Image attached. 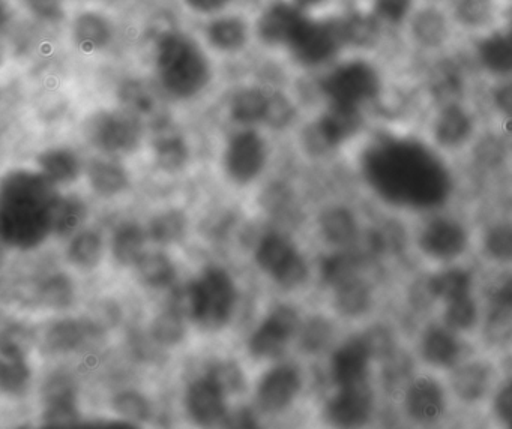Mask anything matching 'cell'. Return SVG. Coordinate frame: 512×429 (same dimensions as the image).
<instances>
[{
    "mask_svg": "<svg viewBox=\"0 0 512 429\" xmlns=\"http://www.w3.org/2000/svg\"><path fill=\"white\" fill-rule=\"evenodd\" d=\"M265 162V141L254 131L236 134L224 153L227 174L238 183H248L256 179L265 167Z\"/></svg>",
    "mask_w": 512,
    "mask_h": 429,
    "instance_id": "cell-12",
    "label": "cell"
},
{
    "mask_svg": "<svg viewBox=\"0 0 512 429\" xmlns=\"http://www.w3.org/2000/svg\"><path fill=\"white\" fill-rule=\"evenodd\" d=\"M113 38L110 21L98 12H82L73 23V41L86 53L104 50Z\"/></svg>",
    "mask_w": 512,
    "mask_h": 429,
    "instance_id": "cell-24",
    "label": "cell"
},
{
    "mask_svg": "<svg viewBox=\"0 0 512 429\" xmlns=\"http://www.w3.org/2000/svg\"><path fill=\"white\" fill-rule=\"evenodd\" d=\"M25 2L28 8L43 20L58 21L64 17L62 0H25Z\"/></svg>",
    "mask_w": 512,
    "mask_h": 429,
    "instance_id": "cell-56",
    "label": "cell"
},
{
    "mask_svg": "<svg viewBox=\"0 0 512 429\" xmlns=\"http://www.w3.org/2000/svg\"><path fill=\"white\" fill-rule=\"evenodd\" d=\"M371 300L370 287L359 276L335 288V308L344 317H361L370 309Z\"/></svg>",
    "mask_w": 512,
    "mask_h": 429,
    "instance_id": "cell-32",
    "label": "cell"
},
{
    "mask_svg": "<svg viewBox=\"0 0 512 429\" xmlns=\"http://www.w3.org/2000/svg\"><path fill=\"white\" fill-rule=\"evenodd\" d=\"M362 338L367 342L371 354L376 359L391 357L392 350H394V339H392L391 332L385 327L374 326L373 329L365 332Z\"/></svg>",
    "mask_w": 512,
    "mask_h": 429,
    "instance_id": "cell-53",
    "label": "cell"
},
{
    "mask_svg": "<svg viewBox=\"0 0 512 429\" xmlns=\"http://www.w3.org/2000/svg\"><path fill=\"white\" fill-rule=\"evenodd\" d=\"M286 47L293 59L305 68L331 63L346 47L341 18L320 20L305 15Z\"/></svg>",
    "mask_w": 512,
    "mask_h": 429,
    "instance_id": "cell-5",
    "label": "cell"
},
{
    "mask_svg": "<svg viewBox=\"0 0 512 429\" xmlns=\"http://www.w3.org/2000/svg\"><path fill=\"white\" fill-rule=\"evenodd\" d=\"M124 110L136 117L140 123H152L155 128L167 123L163 102L155 90L142 81L130 80L122 84L119 90Z\"/></svg>",
    "mask_w": 512,
    "mask_h": 429,
    "instance_id": "cell-21",
    "label": "cell"
},
{
    "mask_svg": "<svg viewBox=\"0 0 512 429\" xmlns=\"http://www.w3.org/2000/svg\"><path fill=\"white\" fill-rule=\"evenodd\" d=\"M490 383V366L484 362H470L460 366L451 380L455 395L466 402H476L484 398L490 389Z\"/></svg>",
    "mask_w": 512,
    "mask_h": 429,
    "instance_id": "cell-28",
    "label": "cell"
},
{
    "mask_svg": "<svg viewBox=\"0 0 512 429\" xmlns=\"http://www.w3.org/2000/svg\"><path fill=\"white\" fill-rule=\"evenodd\" d=\"M457 29L448 6L419 3L403 30L410 44L424 53H442L449 47Z\"/></svg>",
    "mask_w": 512,
    "mask_h": 429,
    "instance_id": "cell-7",
    "label": "cell"
},
{
    "mask_svg": "<svg viewBox=\"0 0 512 429\" xmlns=\"http://www.w3.org/2000/svg\"><path fill=\"white\" fill-rule=\"evenodd\" d=\"M461 345L449 327L433 326L421 339V354L425 362L439 368L454 365L460 357Z\"/></svg>",
    "mask_w": 512,
    "mask_h": 429,
    "instance_id": "cell-25",
    "label": "cell"
},
{
    "mask_svg": "<svg viewBox=\"0 0 512 429\" xmlns=\"http://www.w3.org/2000/svg\"><path fill=\"white\" fill-rule=\"evenodd\" d=\"M332 338V326L325 318H314L302 332V347L311 353L323 350Z\"/></svg>",
    "mask_w": 512,
    "mask_h": 429,
    "instance_id": "cell-51",
    "label": "cell"
},
{
    "mask_svg": "<svg viewBox=\"0 0 512 429\" xmlns=\"http://www.w3.org/2000/svg\"><path fill=\"white\" fill-rule=\"evenodd\" d=\"M41 173L53 183L74 182L80 173V162L73 152L67 149H50L38 156Z\"/></svg>",
    "mask_w": 512,
    "mask_h": 429,
    "instance_id": "cell-33",
    "label": "cell"
},
{
    "mask_svg": "<svg viewBox=\"0 0 512 429\" xmlns=\"http://www.w3.org/2000/svg\"><path fill=\"white\" fill-rule=\"evenodd\" d=\"M494 410L506 425L512 426V381L506 383L494 399Z\"/></svg>",
    "mask_w": 512,
    "mask_h": 429,
    "instance_id": "cell-58",
    "label": "cell"
},
{
    "mask_svg": "<svg viewBox=\"0 0 512 429\" xmlns=\"http://www.w3.org/2000/svg\"><path fill=\"white\" fill-rule=\"evenodd\" d=\"M86 206L76 197L61 198L56 200L52 212V231L68 234L79 227L85 219Z\"/></svg>",
    "mask_w": 512,
    "mask_h": 429,
    "instance_id": "cell-40",
    "label": "cell"
},
{
    "mask_svg": "<svg viewBox=\"0 0 512 429\" xmlns=\"http://www.w3.org/2000/svg\"><path fill=\"white\" fill-rule=\"evenodd\" d=\"M41 300L53 309H65L73 303L74 288L64 275L52 276L41 287Z\"/></svg>",
    "mask_w": 512,
    "mask_h": 429,
    "instance_id": "cell-46",
    "label": "cell"
},
{
    "mask_svg": "<svg viewBox=\"0 0 512 429\" xmlns=\"http://www.w3.org/2000/svg\"><path fill=\"white\" fill-rule=\"evenodd\" d=\"M305 9L295 2H277L263 9L257 18L256 33L263 44L287 45L296 27L304 20Z\"/></svg>",
    "mask_w": 512,
    "mask_h": 429,
    "instance_id": "cell-16",
    "label": "cell"
},
{
    "mask_svg": "<svg viewBox=\"0 0 512 429\" xmlns=\"http://www.w3.org/2000/svg\"><path fill=\"white\" fill-rule=\"evenodd\" d=\"M185 233V216L181 212L164 213L152 221L151 234L157 242L172 243L181 239Z\"/></svg>",
    "mask_w": 512,
    "mask_h": 429,
    "instance_id": "cell-47",
    "label": "cell"
},
{
    "mask_svg": "<svg viewBox=\"0 0 512 429\" xmlns=\"http://www.w3.org/2000/svg\"><path fill=\"white\" fill-rule=\"evenodd\" d=\"M473 59L493 77H512V8L505 9L490 29L475 36Z\"/></svg>",
    "mask_w": 512,
    "mask_h": 429,
    "instance_id": "cell-9",
    "label": "cell"
},
{
    "mask_svg": "<svg viewBox=\"0 0 512 429\" xmlns=\"http://www.w3.org/2000/svg\"><path fill=\"white\" fill-rule=\"evenodd\" d=\"M143 125L127 111H100L86 123L92 144L107 153H128L139 147Z\"/></svg>",
    "mask_w": 512,
    "mask_h": 429,
    "instance_id": "cell-8",
    "label": "cell"
},
{
    "mask_svg": "<svg viewBox=\"0 0 512 429\" xmlns=\"http://www.w3.org/2000/svg\"><path fill=\"white\" fill-rule=\"evenodd\" d=\"M362 125V110L329 104L328 110L305 132V143L314 152L335 149L355 137Z\"/></svg>",
    "mask_w": 512,
    "mask_h": 429,
    "instance_id": "cell-10",
    "label": "cell"
},
{
    "mask_svg": "<svg viewBox=\"0 0 512 429\" xmlns=\"http://www.w3.org/2000/svg\"><path fill=\"white\" fill-rule=\"evenodd\" d=\"M485 254L499 263L512 261V224L500 222L485 233Z\"/></svg>",
    "mask_w": 512,
    "mask_h": 429,
    "instance_id": "cell-43",
    "label": "cell"
},
{
    "mask_svg": "<svg viewBox=\"0 0 512 429\" xmlns=\"http://www.w3.org/2000/svg\"><path fill=\"white\" fill-rule=\"evenodd\" d=\"M223 387L212 377L191 384L187 392V407L191 417L202 425L218 422L226 413Z\"/></svg>",
    "mask_w": 512,
    "mask_h": 429,
    "instance_id": "cell-22",
    "label": "cell"
},
{
    "mask_svg": "<svg viewBox=\"0 0 512 429\" xmlns=\"http://www.w3.org/2000/svg\"><path fill=\"white\" fill-rule=\"evenodd\" d=\"M404 408L418 422H434L445 411V392L433 378H416L406 389Z\"/></svg>",
    "mask_w": 512,
    "mask_h": 429,
    "instance_id": "cell-20",
    "label": "cell"
},
{
    "mask_svg": "<svg viewBox=\"0 0 512 429\" xmlns=\"http://www.w3.org/2000/svg\"><path fill=\"white\" fill-rule=\"evenodd\" d=\"M448 9L457 27L472 30L475 36L490 29L502 14L491 0H454Z\"/></svg>",
    "mask_w": 512,
    "mask_h": 429,
    "instance_id": "cell-26",
    "label": "cell"
},
{
    "mask_svg": "<svg viewBox=\"0 0 512 429\" xmlns=\"http://www.w3.org/2000/svg\"><path fill=\"white\" fill-rule=\"evenodd\" d=\"M191 317L205 329H220L232 317L236 288L221 269L206 270L205 275L187 291Z\"/></svg>",
    "mask_w": 512,
    "mask_h": 429,
    "instance_id": "cell-6",
    "label": "cell"
},
{
    "mask_svg": "<svg viewBox=\"0 0 512 429\" xmlns=\"http://www.w3.org/2000/svg\"><path fill=\"white\" fill-rule=\"evenodd\" d=\"M365 180L388 203L430 209L449 197L452 177L437 152L416 138H377L362 156Z\"/></svg>",
    "mask_w": 512,
    "mask_h": 429,
    "instance_id": "cell-1",
    "label": "cell"
},
{
    "mask_svg": "<svg viewBox=\"0 0 512 429\" xmlns=\"http://www.w3.org/2000/svg\"><path fill=\"white\" fill-rule=\"evenodd\" d=\"M296 5L301 6L302 9H313L317 6H322L326 0H293Z\"/></svg>",
    "mask_w": 512,
    "mask_h": 429,
    "instance_id": "cell-62",
    "label": "cell"
},
{
    "mask_svg": "<svg viewBox=\"0 0 512 429\" xmlns=\"http://www.w3.org/2000/svg\"><path fill=\"white\" fill-rule=\"evenodd\" d=\"M299 326L298 314L290 306H278L250 339L251 354L262 359L280 356Z\"/></svg>",
    "mask_w": 512,
    "mask_h": 429,
    "instance_id": "cell-14",
    "label": "cell"
},
{
    "mask_svg": "<svg viewBox=\"0 0 512 429\" xmlns=\"http://www.w3.org/2000/svg\"><path fill=\"white\" fill-rule=\"evenodd\" d=\"M485 341L494 347H503L512 341V311L503 306L496 308L488 314L484 327Z\"/></svg>",
    "mask_w": 512,
    "mask_h": 429,
    "instance_id": "cell-44",
    "label": "cell"
},
{
    "mask_svg": "<svg viewBox=\"0 0 512 429\" xmlns=\"http://www.w3.org/2000/svg\"><path fill=\"white\" fill-rule=\"evenodd\" d=\"M154 141L155 158L158 167L166 171H178L188 159V147L179 132L170 128L169 123L158 126Z\"/></svg>",
    "mask_w": 512,
    "mask_h": 429,
    "instance_id": "cell-29",
    "label": "cell"
},
{
    "mask_svg": "<svg viewBox=\"0 0 512 429\" xmlns=\"http://www.w3.org/2000/svg\"><path fill=\"white\" fill-rule=\"evenodd\" d=\"M373 359L370 348L362 336L344 342L331 360L332 378L338 387L367 380L368 365Z\"/></svg>",
    "mask_w": 512,
    "mask_h": 429,
    "instance_id": "cell-19",
    "label": "cell"
},
{
    "mask_svg": "<svg viewBox=\"0 0 512 429\" xmlns=\"http://www.w3.org/2000/svg\"><path fill=\"white\" fill-rule=\"evenodd\" d=\"M301 390V377L293 366L283 365L269 371L259 384L260 407L277 413L284 410Z\"/></svg>",
    "mask_w": 512,
    "mask_h": 429,
    "instance_id": "cell-18",
    "label": "cell"
},
{
    "mask_svg": "<svg viewBox=\"0 0 512 429\" xmlns=\"http://www.w3.org/2000/svg\"><path fill=\"white\" fill-rule=\"evenodd\" d=\"M209 377L214 378L224 392H238L244 387V377H242L241 369L233 363H224V365L215 366Z\"/></svg>",
    "mask_w": 512,
    "mask_h": 429,
    "instance_id": "cell-55",
    "label": "cell"
},
{
    "mask_svg": "<svg viewBox=\"0 0 512 429\" xmlns=\"http://www.w3.org/2000/svg\"><path fill=\"white\" fill-rule=\"evenodd\" d=\"M158 78L169 95L190 99L199 95L212 77L211 62L191 36L169 32L157 44Z\"/></svg>",
    "mask_w": 512,
    "mask_h": 429,
    "instance_id": "cell-3",
    "label": "cell"
},
{
    "mask_svg": "<svg viewBox=\"0 0 512 429\" xmlns=\"http://www.w3.org/2000/svg\"><path fill=\"white\" fill-rule=\"evenodd\" d=\"M185 5L193 12L202 15L217 14L223 11L232 0H184Z\"/></svg>",
    "mask_w": 512,
    "mask_h": 429,
    "instance_id": "cell-60",
    "label": "cell"
},
{
    "mask_svg": "<svg viewBox=\"0 0 512 429\" xmlns=\"http://www.w3.org/2000/svg\"><path fill=\"white\" fill-rule=\"evenodd\" d=\"M145 234L136 224H125L116 231L113 239V255L116 260L125 266L137 264L143 257Z\"/></svg>",
    "mask_w": 512,
    "mask_h": 429,
    "instance_id": "cell-37",
    "label": "cell"
},
{
    "mask_svg": "<svg viewBox=\"0 0 512 429\" xmlns=\"http://www.w3.org/2000/svg\"><path fill=\"white\" fill-rule=\"evenodd\" d=\"M89 182L101 195H115L128 185L127 173L121 165L112 161L95 159L88 168Z\"/></svg>",
    "mask_w": 512,
    "mask_h": 429,
    "instance_id": "cell-35",
    "label": "cell"
},
{
    "mask_svg": "<svg viewBox=\"0 0 512 429\" xmlns=\"http://www.w3.org/2000/svg\"><path fill=\"white\" fill-rule=\"evenodd\" d=\"M86 326L74 320L59 321L50 327L46 342L50 350L71 351L79 348L86 338Z\"/></svg>",
    "mask_w": 512,
    "mask_h": 429,
    "instance_id": "cell-39",
    "label": "cell"
},
{
    "mask_svg": "<svg viewBox=\"0 0 512 429\" xmlns=\"http://www.w3.org/2000/svg\"><path fill=\"white\" fill-rule=\"evenodd\" d=\"M443 320L451 330H470L478 320V308L472 296L460 297L445 303Z\"/></svg>",
    "mask_w": 512,
    "mask_h": 429,
    "instance_id": "cell-42",
    "label": "cell"
},
{
    "mask_svg": "<svg viewBox=\"0 0 512 429\" xmlns=\"http://www.w3.org/2000/svg\"><path fill=\"white\" fill-rule=\"evenodd\" d=\"M295 116V108L289 99L281 93L269 96L268 111H266L265 123L272 128H284L292 122Z\"/></svg>",
    "mask_w": 512,
    "mask_h": 429,
    "instance_id": "cell-52",
    "label": "cell"
},
{
    "mask_svg": "<svg viewBox=\"0 0 512 429\" xmlns=\"http://www.w3.org/2000/svg\"><path fill=\"white\" fill-rule=\"evenodd\" d=\"M494 303L512 311V276L506 278L494 291Z\"/></svg>",
    "mask_w": 512,
    "mask_h": 429,
    "instance_id": "cell-61",
    "label": "cell"
},
{
    "mask_svg": "<svg viewBox=\"0 0 512 429\" xmlns=\"http://www.w3.org/2000/svg\"><path fill=\"white\" fill-rule=\"evenodd\" d=\"M374 396L367 380L341 386L337 395L329 401L326 413L335 425H362L370 419Z\"/></svg>",
    "mask_w": 512,
    "mask_h": 429,
    "instance_id": "cell-15",
    "label": "cell"
},
{
    "mask_svg": "<svg viewBox=\"0 0 512 429\" xmlns=\"http://www.w3.org/2000/svg\"><path fill=\"white\" fill-rule=\"evenodd\" d=\"M421 0H368V11L383 29H404Z\"/></svg>",
    "mask_w": 512,
    "mask_h": 429,
    "instance_id": "cell-34",
    "label": "cell"
},
{
    "mask_svg": "<svg viewBox=\"0 0 512 429\" xmlns=\"http://www.w3.org/2000/svg\"><path fill=\"white\" fill-rule=\"evenodd\" d=\"M184 333V324L178 312H164L152 324V335L164 345L178 344L184 338Z\"/></svg>",
    "mask_w": 512,
    "mask_h": 429,
    "instance_id": "cell-48",
    "label": "cell"
},
{
    "mask_svg": "<svg viewBox=\"0 0 512 429\" xmlns=\"http://www.w3.org/2000/svg\"><path fill=\"white\" fill-rule=\"evenodd\" d=\"M206 39L209 45L221 53H236L247 45L250 39V27L244 18L238 15H224L214 18L206 26Z\"/></svg>",
    "mask_w": 512,
    "mask_h": 429,
    "instance_id": "cell-23",
    "label": "cell"
},
{
    "mask_svg": "<svg viewBox=\"0 0 512 429\" xmlns=\"http://www.w3.org/2000/svg\"><path fill=\"white\" fill-rule=\"evenodd\" d=\"M494 107L511 122L512 120V77L499 78L493 92Z\"/></svg>",
    "mask_w": 512,
    "mask_h": 429,
    "instance_id": "cell-57",
    "label": "cell"
},
{
    "mask_svg": "<svg viewBox=\"0 0 512 429\" xmlns=\"http://www.w3.org/2000/svg\"><path fill=\"white\" fill-rule=\"evenodd\" d=\"M470 291H472V275L460 267L442 270L428 281V293L445 303L470 296Z\"/></svg>",
    "mask_w": 512,
    "mask_h": 429,
    "instance_id": "cell-30",
    "label": "cell"
},
{
    "mask_svg": "<svg viewBox=\"0 0 512 429\" xmlns=\"http://www.w3.org/2000/svg\"><path fill=\"white\" fill-rule=\"evenodd\" d=\"M289 195L281 185H274L263 194V206L271 212H280L286 206Z\"/></svg>",
    "mask_w": 512,
    "mask_h": 429,
    "instance_id": "cell-59",
    "label": "cell"
},
{
    "mask_svg": "<svg viewBox=\"0 0 512 429\" xmlns=\"http://www.w3.org/2000/svg\"><path fill=\"white\" fill-rule=\"evenodd\" d=\"M320 89L329 104L362 110L382 93V71L367 56L349 57L326 72L320 81Z\"/></svg>",
    "mask_w": 512,
    "mask_h": 429,
    "instance_id": "cell-4",
    "label": "cell"
},
{
    "mask_svg": "<svg viewBox=\"0 0 512 429\" xmlns=\"http://www.w3.org/2000/svg\"><path fill=\"white\" fill-rule=\"evenodd\" d=\"M76 401V387L67 375H55L44 386V402Z\"/></svg>",
    "mask_w": 512,
    "mask_h": 429,
    "instance_id": "cell-54",
    "label": "cell"
},
{
    "mask_svg": "<svg viewBox=\"0 0 512 429\" xmlns=\"http://www.w3.org/2000/svg\"><path fill=\"white\" fill-rule=\"evenodd\" d=\"M361 260L358 255L349 252L329 255L322 261V278L331 287L337 288L350 279L358 278Z\"/></svg>",
    "mask_w": 512,
    "mask_h": 429,
    "instance_id": "cell-38",
    "label": "cell"
},
{
    "mask_svg": "<svg viewBox=\"0 0 512 429\" xmlns=\"http://www.w3.org/2000/svg\"><path fill=\"white\" fill-rule=\"evenodd\" d=\"M257 263L286 288H295L307 278V264L295 248L278 234H269L257 249Z\"/></svg>",
    "mask_w": 512,
    "mask_h": 429,
    "instance_id": "cell-11",
    "label": "cell"
},
{
    "mask_svg": "<svg viewBox=\"0 0 512 429\" xmlns=\"http://www.w3.org/2000/svg\"><path fill=\"white\" fill-rule=\"evenodd\" d=\"M269 95L263 90L251 87L241 90L232 101V116L236 122L251 125V123L265 122L268 111Z\"/></svg>",
    "mask_w": 512,
    "mask_h": 429,
    "instance_id": "cell-36",
    "label": "cell"
},
{
    "mask_svg": "<svg viewBox=\"0 0 512 429\" xmlns=\"http://www.w3.org/2000/svg\"><path fill=\"white\" fill-rule=\"evenodd\" d=\"M137 266H139L140 276L152 287H166L175 279L176 272L172 261L160 252L143 254Z\"/></svg>",
    "mask_w": 512,
    "mask_h": 429,
    "instance_id": "cell-41",
    "label": "cell"
},
{
    "mask_svg": "<svg viewBox=\"0 0 512 429\" xmlns=\"http://www.w3.org/2000/svg\"><path fill=\"white\" fill-rule=\"evenodd\" d=\"M29 378L25 348L4 339L0 348V386L10 395H19L28 386Z\"/></svg>",
    "mask_w": 512,
    "mask_h": 429,
    "instance_id": "cell-27",
    "label": "cell"
},
{
    "mask_svg": "<svg viewBox=\"0 0 512 429\" xmlns=\"http://www.w3.org/2000/svg\"><path fill=\"white\" fill-rule=\"evenodd\" d=\"M323 236L334 245H350L358 237L355 216L346 207H332L320 216Z\"/></svg>",
    "mask_w": 512,
    "mask_h": 429,
    "instance_id": "cell-31",
    "label": "cell"
},
{
    "mask_svg": "<svg viewBox=\"0 0 512 429\" xmlns=\"http://www.w3.org/2000/svg\"><path fill=\"white\" fill-rule=\"evenodd\" d=\"M418 245L427 257L449 261L466 251L467 233L455 219L434 218L419 233Z\"/></svg>",
    "mask_w": 512,
    "mask_h": 429,
    "instance_id": "cell-13",
    "label": "cell"
},
{
    "mask_svg": "<svg viewBox=\"0 0 512 429\" xmlns=\"http://www.w3.org/2000/svg\"><path fill=\"white\" fill-rule=\"evenodd\" d=\"M103 245L98 234L86 231L73 240L70 248V260L80 267H95L100 261Z\"/></svg>",
    "mask_w": 512,
    "mask_h": 429,
    "instance_id": "cell-45",
    "label": "cell"
},
{
    "mask_svg": "<svg viewBox=\"0 0 512 429\" xmlns=\"http://www.w3.org/2000/svg\"><path fill=\"white\" fill-rule=\"evenodd\" d=\"M475 131V120L472 114L458 104L446 102L434 116L431 132L434 143L442 149H458L472 138Z\"/></svg>",
    "mask_w": 512,
    "mask_h": 429,
    "instance_id": "cell-17",
    "label": "cell"
},
{
    "mask_svg": "<svg viewBox=\"0 0 512 429\" xmlns=\"http://www.w3.org/2000/svg\"><path fill=\"white\" fill-rule=\"evenodd\" d=\"M59 195L43 173L11 171L2 182L0 230L5 242L32 248L52 231V212Z\"/></svg>",
    "mask_w": 512,
    "mask_h": 429,
    "instance_id": "cell-2",
    "label": "cell"
},
{
    "mask_svg": "<svg viewBox=\"0 0 512 429\" xmlns=\"http://www.w3.org/2000/svg\"><path fill=\"white\" fill-rule=\"evenodd\" d=\"M113 407L130 422H143L148 419L151 408L143 396L136 392H125L116 396Z\"/></svg>",
    "mask_w": 512,
    "mask_h": 429,
    "instance_id": "cell-50",
    "label": "cell"
},
{
    "mask_svg": "<svg viewBox=\"0 0 512 429\" xmlns=\"http://www.w3.org/2000/svg\"><path fill=\"white\" fill-rule=\"evenodd\" d=\"M79 423L76 401H59L46 404L44 425L49 428H73Z\"/></svg>",
    "mask_w": 512,
    "mask_h": 429,
    "instance_id": "cell-49",
    "label": "cell"
}]
</instances>
